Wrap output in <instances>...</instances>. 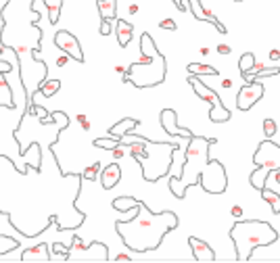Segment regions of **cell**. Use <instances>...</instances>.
Instances as JSON below:
<instances>
[{
    "label": "cell",
    "mask_w": 280,
    "mask_h": 263,
    "mask_svg": "<svg viewBox=\"0 0 280 263\" xmlns=\"http://www.w3.org/2000/svg\"><path fill=\"white\" fill-rule=\"evenodd\" d=\"M274 180L280 184V170H276V172H274Z\"/></svg>",
    "instance_id": "cell-44"
},
{
    "label": "cell",
    "mask_w": 280,
    "mask_h": 263,
    "mask_svg": "<svg viewBox=\"0 0 280 263\" xmlns=\"http://www.w3.org/2000/svg\"><path fill=\"white\" fill-rule=\"evenodd\" d=\"M188 8H190V13H192V17H194L196 21H207V23H212V26H214L220 34H226V32H228L224 23H222L207 6H203L201 0H188Z\"/></svg>",
    "instance_id": "cell-13"
},
{
    "label": "cell",
    "mask_w": 280,
    "mask_h": 263,
    "mask_svg": "<svg viewBox=\"0 0 280 263\" xmlns=\"http://www.w3.org/2000/svg\"><path fill=\"white\" fill-rule=\"evenodd\" d=\"M216 138L192 136L188 138V146L184 148V165L182 172L170 176V190L176 198H184L190 186H201V176L209 163V146L216 144Z\"/></svg>",
    "instance_id": "cell-3"
},
{
    "label": "cell",
    "mask_w": 280,
    "mask_h": 263,
    "mask_svg": "<svg viewBox=\"0 0 280 263\" xmlns=\"http://www.w3.org/2000/svg\"><path fill=\"white\" fill-rule=\"evenodd\" d=\"M82 184V174L61 172L52 180L32 165L17 170L0 154V213L8 215L10 226L26 238H36L50 224L61 232L74 230L67 215L78 226L84 224L86 215L76 209Z\"/></svg>",
    "instance_id": "cell-1"
},
{
    "label": "cell",
    "mask_w": 280,
    "mask_h": 263,
    "mask_svg": "<svg viewBox=\"0 0 280 263\" xmlns=\"http://www.w3.org/2000/svg\"><path fill=\"white\" fill-rule=\"evenodd\" d=\"M98 180H100V184H102L104 190L115 188V186L120 184V180H122V167H120L118 163H111V165H107V167H102Z\"/></svg>",
    "instance_id": "cell-17"
},
{
    "label": "cell",
    "mask_w": 280,
    "mask_h": 263,
    "mask_svg": "<svg viewBox=\"0 0 280 263\" xmlns=\"http://www.w3.org/2000/svg\"><path fill=\"white\" fill-rule=\"evenodd\" d=\"M130 13H132V15H136V13H138V6H136V4H132V6H130Z\"/></svg>",
    "instance_id": "cell-45"
},
{
    "label": "cell",
    "mask_w": 280,
    "mask_h": 263,
    "mask_svg": "<svg viewBox=\"0 0 280 263\" xmlns=\"http://www.w3.org/2000/svg\"><path fill=\"white\" fill-rule=\"evenodd\" d=\"M76 253H80V257L72 255L67 261H96V263L109 261V248L98 240H92L84 250H76Z\"/></svg>",
    "instance_id": "cell-12"
},
{
    "label": "cell",
    "mask_w": 280,
    "mask_h": 263,
    "mask_svg": "<svg viewBox=\"0 0 280 263\" xmlns=\"http://www.w3.org/2000/svg\"><path fill=\"white\" fill-rule=\"evenodd\" d=\"M174 6H176L178 10H182V13H184L186 8H188V6H186V2H184V0H174Z\"/></svg>",
    "instance_id": "cell-38"
},
{
    "label": "cell",
    "mask_w": 280,
    "mask_h": 263,
    "mask_svg": "<svg viewBox=\"0 0 280 263\" xmlns=\"http://www.w3.org/2000/svg\"><path fill=\"white\" fill-rule=\"evenodd\" d=\"M96 6L100 19H111V21L118 19V0H98Z\"/></svg>",
    "instance_id": "cell-21"
},
{
    "label": "cell",
    "mask_w": 280,
    "mask_h": 263,
    "mask_svg": "<svg viewBox=\"0 0 280 263\" xmlns=\"http://www.w3.org/2000/svg\"><path fill=\"white\" fill-rule=\"evenodd\" d=\"M140 126V122L138 119H132V117H128V119H122V122H118L111 130H109V134L111 136H120V138H124V136H128L130 132L134 130V128H138Z\"/></svg>",
    "instance_id": "cell-20"
},
{
    "label": "cell",
    "mask_w": 280,
    "mask_h": 263,
    "mask_svg": "<svg viewBox=\"0 0 280 263\" xmlns=\"http://www.w3.org/2000/svg\"><path fill=\"white\" fill-rule=\"evenodd\" d=\"M270 58H272V61H278V58H280V50H270Z\"/></svg>",
    "instance_id": "cell-41"
},
{
    "label": "cell",
    "mask_w": 280,
    "mask_h": 263,
    "mask_svg": "<svg viewBox=\"0 0 280 263\" xmlns=\"http://www.w3.org/2000/svg\"><path fill=\"white\" fill-rule=\"evenodd\" d=\"M176 228H178L176 213L174 211L153 213L142 200H138L134 218L115 224V232L120 234L124 244L134 253H150V250L159 248L163 238Z\"/></svg>",
    "instance_id": "cell-2"
},
{
    "label": "cell",
    "mask_w": 280,
    "mask_h": 263,
    "mask_svg": "<svg viewBox=\"0 0 280 263\" xmlns=\"http://www.w3.org/2000/svg\"><path fill=\"white\" fill-rule=\"evenodd\" d=\"M159 28H161V30H170V32H174L178 26H176V21H174V19H163V21L159 23Z\"/></svg>",
    "instance_id": "cell-33"
},
{
    "label": "cell",
    "mask_w": 280,
    "mask_h": 263,
    "mask_svg": "<svg viewBox=\"0 0 280 263\" xmlns=\"http://www.w3.org/2000/svg\"><path fill=\"white\" fill-rule=\"evenodd\" d=\"M178 150V142H159V140H148L146 138V146L144 150L132 157L140 170H142V178L146 182H157L163 176L172 174V154Z\"/></svg>",
    "instance_id": "cell-6"
},
{
    "label": "cell",
    "mask_w": 280,
    "mask_h": 263,
    "mask_svg": "<svg viewBox=\"0 0 280 263\" xmlns=\"http://www.w3.org/2000/svg\"><path fill=\"white\" fill-rule=\"evenodd\" d=\"M17 246H19V240H15V238H10V236L0 234V257L10 253V250H15Z\"/></svg>",
    "instance_id": "cell-27"
},
{
    "label": "cell",
    "mask_w": 280,
    "mask_h": 263,
    "mask_svg": "<svg viewBox=\"0 0 280 263\" xmlns=\"http://www.w3.org/2000/svg\"><path fill=\"white\" fill-rule=\"evenodd\" d=\"M0 106H6V109H17V102L13 98V90H10L8 82L4 74L0 71Z\"/></svg>",
    "instance_id": "cell-19"
},
{
    "label": "cell",
    "mask_w": 280,
    "mask_h": 263,
    "mask_svg": "<svg viewBox=\"0 0 280 263\" xmlns=\"http://www.w3.org/2000/svg\"><path fill=\"white\" fill-rule=\"evenodd\" d=\"M188 84L194 88V92H196V96H201L205 102H209V119H212L214 124H224V122H230V117H232V113L224 106V102H222V98L218 96V92L216 90H212L209 86H205V84L196 78V76H190L188 78Z\"/></svg>",
    "instance_id": "cell-8"
},
{
    "label": "cell",
    "mask_w": 280,
    "mask_h": 263,
    "mask_svg": "<svg viewBox=\"0 0 280 263\" xmlns=\"http://www.w3.org/2000/svg\"><path fill=\"white\" fill-rule=\"evenodd\" d=\"M230 240L234 244L236 259L238 261H249L253 250L260 246H268L274 240H278V232L274 226L260 220H249V222H236L230 230Z\"/></svg>",
    "instance_id": "cell-5"
},
{
    "label": "cell",
    "mask_w": 280,
    "mask_h": 263,
    "mask_svg": "<svg viewBox=\"0 0 280 263\" xmlns=\"http://www.w3.org/2000/svg\"><path fill=\"white\" fill-rule=\"evenodd\" d=\"M218 52H220V54H230L232 48H230L228 44H220V46H218Z\"/></svg>",
    "instance_id": "cell-37"
},
{
    "label": "cell",
    "mask_w": 280,
    "mask_h": 263,
    "mask_svg": "<svg viewBox=\"0 0 280 263\" xmlns=\"http://www.w3.org/2000/svg\"><path fill=\"white\" fill-rule=\"evenodd\" d=\"M44 6L48 8V19L50 23H59V15H61V6H63V0H44Z\"/></svg>",
    "instance_id": "cell-24"
},
{
    "label": "cell",
    "mask_w": 280,
    "mask_h": 263,
    "mask_svg": "<svg viewBox=\"0 0 280 263\" xmlns=\"http://www.w3.org/2000/svg\"><path fill=\"white\" fill-rule=\"evenodd\" d=\"M50 250H52V255H63L65 261L69 259V255H72V248L65 246V244H61V242H54V244L50 246Z\"/></svg>",
    "instance_id": "cell-31"
},
{
    "label": "cell",
    "mask_w": 280,
    "mask_h": 263,
    "mask_svg": "<svg viewBox=\"0 0 280 263\" xmlns=\"http://www.w3.org/2000/svg\"><path fill=\"white\" fill-rule=\"evenodd\" d=\"M54 46L56 48H61L65 54H69L72 58H76L78 63H84V50H82V46L78 42V38L74 34H69L65 30L56 32L54 34Z\"/></svg>",
    "instance_id": "cell-11"
},
{
    "label": "cell",
    "mask_w": 280,
    "mask_h": 263,
    "mask_svg": "<svg viewBox=\"0 0 280 263\" xmlns=\"http://www.w3.org/2000/svg\"><path fill=\"white\" fill-rule=\"evenodd\" d=\"M264 84L258 80V82H247L244 86L238 90V94H236V106L240 111H249L251 106L258 102V100H262V96H264Z\"/></svg>",
    "instance_id": "cell-10"
},
{
    "label": "cell",
    "mask_w": 280,
    "mask_h": 263,
    "mask_svg": "<svg viewBox=\"0 0 280 263\" xmlns=\"http://www.w3.org/2000/svg\"><path fill=\"white\" fill-rule=\"evenodd\" d=\"M188 74L192 76H218L220 71L212 65H201V63H190L188 65Z\"/></svg>",
    "instance_id": "cell-26"
},
{
    "label": "cell",
    "mask_w": 280,
    "mask_h": 263,
    "mask_svg": "<svg viewBox=\"0 0 280 263\" xmlns=\"http://www.w3.org/2000/svg\"><path fill=\"white\" fill-rule=\"evenodd\" d=\"M54 255H50V244L48 242H40L38 246H32V248H26L21 255V261L23 263H34V261H42V263H48L52 261Z\"/></svg>",
    "instance_id": "cell-16"
},
{
    "label": "cell",
    "mask_w": 280,
    "mask_h": 263,
    "mask_svg": "<svg viewBox=\"0 0 280 263\" xmlns=\"http://www.w3.org/2000/svg\"><path fill=\"white\" fill-rule=\"evenodd\" d=\"M260 192H262V196H264V200L268 202V205H270L272 207V213H280V194L278 192H274V190H270V188H264V190H260Z\"/></svg>",
    "instance_id": "cell-23"
},
{
    "label": "cell",
    "mask_w": 280,
    "mask_h": 263,
    "mask_svg": "<svg viewBox=\"0 0 280 263\" xmlns=\"http://www.w3.org/2000/svg\"><path fill=\"white\" fill-rule=\"evenodd\" d=\"M234 2H242V0H234Z\"/></svg>",
    "instance_id": "cell-46"
},
{
    "label": "cell",
    "mask_w": 280,
    "mask_h": 263,
    "mask_svg": "<svg viewBox=\"0 0 280 263\" xmlns=\"http://www.w3.org/2000/svg\"><path fill=\"white\" fill-rule=\"evenodd\" d=\"M161 126L172 136H182V138H192L194 136L188 128H178V124H176V111H174V109H163L161 111Z\"/></svg>",
    "instance_id": "cell-14"
},
{
    "label": "cell",
    "mask_w": 280,
    "mask_h": 263,
    "mask_svg": "<svg viewBox=\"0 0 280 263\" xmlns=\"http://www.w3.org/2000/svg\"><path fill=\"white\" fill-rule=\"evenodd\" d=\"M98 174H100V163L96 161V163H92L90 167H86V170L82 172V180H96Z\"/></svg>",
    "instance_id": "cell-30"
},
{
    "label": "cell",
    "mask_w": 280,
    "mask_h": 263,
    "mask_svg": "<svg viewBox=\"0 0 280 263\" xmlns=\"http://www.w3.org/2000/svg\"><path fill=\"white\" fill-rule=\"evenodd\" d=\"M188 244L192 248V257L194 261H199V263H214L216 261V253H214V248L209 246L205 240H201V238H196V236H190L188 238Z\"/></svg>",
    "instance_id": "cell-15"
},
{
    "label": "cell",
    "mask_w": 280,
    "mask_h": 263,
    "mask_svg": "<svg viewBox=\"0 0 280 263\" xmlns=\"http://www.w3.org/2000/svg\"><path fill=\"white\" fill-rule=\"evenodd\" d=\"M232 218H234V220H240V218H242V207H238V205L232 207Z\"/></svg>",
    "instance_id": "cell-36"
},
{
    "label": "cell",
    "mask_w": 280,
    "mask_h": 263,
    "mask_svg": "<svg viewBox=\"0 0 280 263\" xmlns=\"http://www.w3.org/2000/svg\"><path fill=\"white\" fill-rule=\"evenodd\" d=\"M140 58L138 63H132L124 71V82H130L138 90L144 88H153L159 84L166 82L168 76V61L157 48L155 40L150 38V34H142L140 36Z\"/></svg>",
    "instance_id": "cell-4"
},
{
    "label": "cell",
    "mask_w": 280,
    "mask_h": 263,
    "mask_svg": "<svg viewBox=\"0 0 280 263\" xmlns=\"http://www.w3.org/2000/svg\"><path fill=\"white\" fill-rule=\"evenodd\" d=\"M111 152H113V157H115V159H122V157H124V150H122V146H120V148H113Z\"/></svg>",
    "instance_id": "cell-39"
},
{
    "label": "cell",
    "mask_w": 280,
    "mask_h": 263,
    "mask_svg": "<svg viewBox=\"0 0 280 263\" xmlns=\"http://www.w3.org/2000/svg\"><path fill=\"white\" fill-rule=\"evenodd\" d=\"M80 122H82V128H84V130H90V124L86 122V119H84V117H80Z\"/></svg>",
    "instance_id": "cell-42"
},
{
    "label": "cell",
    "mask_w": 280,
    "mask_h": 263,
    "mask_svg": "<svg viewBox=\"0 0 280 263\" xmlns=\"http://www.w3.org/2000/svg\"><path fill=\"white\" fill-rule=\"evenodd\" d=\"M67 58H69V56H61V58H59V61H56V65H59V67H63V65L67 63Z\"/></svg>",
    "instance_id": "cell-43"
},
{
    "label": "cell",
    "mask_w": 280,
    "mask_h": 263,
    "mask_svg": "<svg viewBox=\"0 0 280 263\" xmlns=\"http://www.w3.org/2000/svg\"><path fill=\"white\" fill-rule=\"evenodd\" d=\"M255 63H258V61H255V54H253V52H244V54L238 58V71H240V76L247 74L249 69H253Z\"/></svg>",
    "instance_id": "cell-29"
},
{
    "label": "cell",
    "mask_w": 280,
    "mask_h": 263,
    "mask_svg": "<svg viewBox=\"0 0 280 263\" xmlns=\"http://www.w3.org/2000/svg\"><path fill=\"white\" fill-rule=\"evenodd\" d=\"M138 207V200L134 196H120V198H115L113 200V209H118V211H132Z\"/></svg>",
    "instance_id": "cell-25"
},
{
    "label": "cell",
    "mask_w": 280,
    "mask_h": 263,
    "mask_svg": "<svg viewBox=\"0 0 280 263\" xmlns=\"http://www.w3.org/2000/svg\"><path fill=\"white\" fill-rule=\"evenodd\" d=\"M253 165L255 170L249 178V182L255 190H264L268 174L280 170V146L276 142H272V138H266L258 146V150L253 154Z\"/></svg>",
    "instance_id": "cell-7"
},
{
    "label": "cell",
    "mask_w": 280,
    "mask_h": 263,
    "mask_svg": "<svg viewBox=\"0 0 280 263\" xmlns=\"http://www.w3.org/2000/svg\"><path fill=\"white\" fill-rule=\"evenodd\" d=\"M201 188L209 194H222L228 188V176L226 167L222 165L218 159H209L205 172L201 176Z\"/></svg>",
    "instance_id": "cell-9"
},
{
    "label": "cell",
    "mask_w": 280,
    "mask_h": 263,
    "mask_svg": "<svg viewBox=\"0 0 280 263\" xmlns=\"http://www.w3.org/2000/svg\"><path fill=\"white\" fill-rule=\"evenodd\" d=\"M100 21H102V23H100V30H98V32H100L102 36H109V34H111V19H100Z\"/></svg>",
    "instance_id": "cell-34"
},
{
    "label": "cell",
    "mask_w": 280,
    "mask_h": 263,
    "mask_svg": "<svg viewBox=\"0 0 280 263\" xmlns=\"http://www.w3.org/2000/svg\"><path fill=\"white\" fill-rule=\"evenodd\" d=\"M94 146H96V148H104V150H113V148L126 146V142H124V138H120V136H111V134H109V138H96V140H94Z\"/></svg>",
    "instance_id": "cell-22"
},
{
    "label": "cell",
    "mask_w": 280,
    "mask_h": 263,
    "mask_svg": "<svg viewBox=\"0 0 280 263\" xmlns=\"http://www.w3.org/2000/svg\"><path fill=\"white\" fill-rule=\"evenodd\" d=\"M132 34H134V26L130 21L126 19H115V36H118V42L122 48H126L128 44L132 40Z\"/></svg>",
    "instance_id": "cell-18"
},
{
    "label": "cell",
    "mask_w": 280,
    "mask_h": 263,
    "mask_svg": "<svg viewBox=\"0 0 280 263\" xmlns=\"http://www.w3.org/2000/svg\"><path fill=\"white\" fill-rule=\"evenodd\" d=\"M59 88H61V82L59 80H48L46 84H42V86L38 88V92L42 94V96H52V94H56L59 92Z\"/></svg>",
    "instance_id": "cell-28"
},
{
    "label": "cell",
    "mask_w": 280,
    "mask_h": 263,
    "mask_svg": "<svg viewBox=\"0 0 280 263\" xmlns=\"http://www.w3.org/2000/svg\"><path fill=\"white\" fill-rule=\"evenodd\" d=\"M276 122L274 119H266L264 122V134H266V138H274V134H276Z\"/></svg>",
    "instance_id": "cell-32"
},
{
    "label": "cell",
    "mask_w": 280,
    "mask_h": 263,
    "mask_svg": "<svg viewBox=\"0 0 280 263\" xmlns=\"http://www.w3.org/2000/svg\"><path fill=\"white\" fill-rule=\"evenodd\" d=\"M0 71H2V74H10V71H13V65L0 58Z\"/></svg>",
    "instance_id": "cell-35"
},
{
    "label": "cell",
    "mask_w": 280,
    "mask_h": 263,
    "mask_svg": "<svg viewBox=\"0 0 280 263\" xmlns=\"http://www.w3.org/2000/svg\"><path fill=\"white\" fill-rule=\"evenodd\" d=\"M115 261H118V263H120V261L130 263V261H132V257H128V255H118V257H115Z\"/></svg>",
    "instance_id": "cell-40"
}]
</instances>
